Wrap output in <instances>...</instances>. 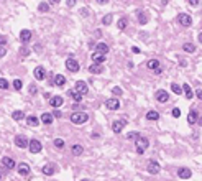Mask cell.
I'll return each mask as SVG.
<instances>
[{
    "instance_id": "cell-5",
    "label": "cell",
    "mask_w": 202,
    "mask_h": 181,
    "mask_svg": "<svg viewBox=\"0 0 202 181\" xmlns=\"http://www.w3.org/2000/svg\"><path fill=\"white\" fill-rule=\"evenodd\" d=\"M177 21H179L181 26H191L192 25V18H191V15H187V13H179L177 15Z\"/></svg>"
},
{
    "instance_id": "cell-46",
    "label": "cell",
    "mask_w": 202,
    "mask_h": 181,
    "mask_svg": "<svg viewBox=\"0 0 202 181\" xmlns=\"http://www.w3.org/2000/svg\"><path fill=\"white\" fill-rule=\"evenodd\" d=\"M5 54H7V48H5V46H0V58H4Z\"/></svg>"
},
{
    "instance_id": "cell-22",
    "label": "cell",
    "mask_w": 202,
    "mask_h": 181,
    "mask_svg": "<svg viewBox=\"0 0 202 181\" xmlns=\"http://www.w3.org/2000/svg\"><path fill=\"white\" fill-rule=\"evenodd\" d=\"M43 173L48 174V176H51V174L56 173V166H54L53 163H46L44 166H43Z\"/></svg>"
},
{
    "instance_id": "cell-40",
    "label": "cell",
    "mask_w": 202,
    "mask_h": 181,
    "mask_svg": "<svg viewBox=\"0 0 202 181\" xmlns=\"http://www.w3.org/2000/svg\"><path fill=\"white\" fill-rule=\"evenodd\" d=\"M0 89H8V81L4 78H0Z\"/></svg>"
},
{
    "instance_id": "cell-17",
    "label": "cell",
    "mask_w": 202,
    "mask_h": 181,
    "mask_svg": "<svg viewBox=\"0 0 202 181\" xmlns=\"http://www.w3.org/2000/svg\"><path fill=\"white\" fill-rule=\"evenodd\" d=\"M53 114H50V112H44V114L41 115V119H39V122H41V124H44V125H51L53 124Z\"/></svg>"
},
{
    "instance_id": "cell-49",
    "label": "cell",
    "mask_w": 202,
    "mask_h": 181,
    "mask_svg": "<svg viewBox=\"0 0 202 181\" xmlns=\"http://www.w3.org/2000/svg\"><path fill=\"white\" fill-rule=\"evenodd\" d=\"M66 4H67V7H74V5H76V0H67Z\"/></svg>"
},
{
    "instance_id": "cell-8",
    "label": "cell",
    "mask_w": 202,
    "mask_h": 181,
    "mask_svg": "<svg viewBox=\"0 0 202 181\" xmlns=\"http://www.w3.org/2000/svg\"><path fill=\"white\" fill-rule=\"evenodd\" d=\"M105 107L110 110H118L120 109V100L117 97H112V99H107L105 100Z\"/></svg>"
},
{
    "instance_id": "cell-54",
    "label": "cell",
    "mask_w": 202,
    "mask_h": 181,
    "mask_svg": "<svg viewBox=\"0 0 202 181\" xmlns=\"http://www.w3.org/2000/svg\"><path fill=\"white\" fill-rule=\"evenodd\" d=\"M51 2H53V4H59V0H51Z\"/></svg>"
},
{
    "instance_id": "cell-53",
    "label": "cell",
    "mask_w": 202,
    "mask_h": 181,
    "mask_svg": "<svg viewBox=\"0 0 202 181\" xmlns=\"http://www.w3.org/2000/svg\"><path fill=\"white\" fill-rule=\"evenodd\" d=\"M195 96H197V97H199V99H201V97H202V92H201V89H199L197 92H195Z\"/></svg>"
},
{
    "instance_id": "cell-37",
    "label": "cell",
    "mask_w": 202,
    "mask_h": 181,
    "mask_svg": "<svg viewBox=\"0 0 202 181\" xmlns=\"http://www.w3.org/2000/svg\"><path fill=\"white\" fill-rule=\"evenodd\" d=\"M21 87H23V82H21L20 79H15L13 81V89L15 91H21Z\"/></svg>"
},
{
    "instance_id": "cell-50",
    "label": "cell",
    "mask_w": 202,
    "mask_h": 181,
    "mask_svg": "<svg viewBox=\"0 0 202 181\" xmlns=\"http://www.w3.org/2000/svg\"><path fill=\"white\" fill-rule=\"evenodd\" d=\"M189 4H191L192 7H197V5H199V0H189Z\"/></svg>"
},
{
    "instance_id": "cell-11",
    "label": "cell",
    "mask_w": 202,
    "mask_h": 181,
    "mask_svg": "<svg viewBox=\"0 0 202 181\" xmlns=\"http://www.w3.org/2000/svg\"><path fill=\"white\" fill-rule=\"evenodd\" d=\"M15 145H17L18 148H26V147H28V140H26V137H23V135H17V137H15Z\"/></svg>"
},
{
    "instance_id": "cell-20",
    "label": "cell",
    "mask_w": 202,
    "mask_h": 181,
    "mask_svg": "<svg viewBox=\"0 0 202 181\" xmlns=\"http://www.w3.org/2000/svg\"><path fill=\"white\" fill-rule=\"evenodd\" d=\"M39 124H41V122H39V119L35 117V115H30V117H26V125H28V127L36 128Z\"/></svg>"
},
{
    "instance_id": "cell-39",
    "label": "cell",
    "mask_w": 202,
    "mask_h": 181,
    "mask_svg": "<svg viewBox=\"0 0 202 181\" xmlns=\"http://www.w3.org/2000/svg\"><path fill=\"white\" fill-rule=\"evenodd\" d=\"M102 23H104V25H110V23H112V13L105 15V17L102 18Z\"/></svg>"
},
{
    "instance_id": "cell-24",
    "label": "cell",
    "mask_w": 202,
    "mask_h": 181,
    "mask_svg": "<svg viewBox=\"0 0 202 181\" xmlns=\"http://www.w3.org/2000/svg\"><path fill=\"white\" fill-rule=\"evenodd\" d=\"M104 71V67L100 66V64H90V66H89V73H90V74H100V73Z\"/></svg>"
},
{
    "instance_id": "cell-55",
    "label": "cell",
    "mask_w": 202,
    "mask_h": 181,
    "mask_svg": "<svg viewBox=\"0 0 202 181\" xmlns=\"http://www.w3.org/2000/svg\"><path fill=\"white\" fill-rule=\"evenodd\" d=\"M0 180H2V173H0Z\"/></svg>"
},
{
    "instance_id": "cell-4",
    "label": "cell",
    "mask_w": 202,
    "mask_h": 181,
    "mask_svg": "<svg viewBox=\"0 0 202 181\" xmlns=\"http://www.w3.org/2000/svg\"><path fill=\"white\" fill-rule=\"evenodd\" d=\"M28 150H30V153H39L43 150L41 142H39V140H36V138H33L31 142H28Z\"/></svg>"
},
{
    "instance_id": "cell-28",
    "label": "cell",
    "mask_w": 202,
    "mask_h": 181,
    "mask_svg": "<svg viewBox=\"0 0 202 181\" xmlns=\"http://www.w3.org/2000/svg\"><path fill=\"white\" fill-rule=\"evenodd\" d=\"M182 92L186 94V97H187V99H192V97H194V92H192V89H191V86H189V84L182 86Z\"/></svg>"
},
{
    "instance_id": "cell-26",
    "label": "cell",
    "mask_w": 202,
    "mask_h": 181,
    "mask_svg": "<svg viewBox=\"0 0 202 181\" xmlns=\"http://www.w3.org/2000/svg\"><path fill=\"white\" fill-rule=\"evenodd\" d=\"M136 18H138L140 25H146V23H148V17H146V13H145L143 10L136 12Z\"/></svg>"
},
{
    "instance_id": "cell-1",
    "label": "cell",
    "mask_w": 202,
    "mask_h": 181,
    "mask_svg": "<svg viewBox=\"0 0 202 181\" xmlns=\"http://www.w3.org/2000/svg\"><path fill=\"white\" fill-rule=\"evenodd\" d=\"M135 147H136V153L138 155H143V153L146 152V148L149 147V140L146 138V137H136L135 138Z\"/></svg>"
},
{
    "instance_id": "cell-42",
    "label": "cell",
    "mask_w": 202,
    "mask_h": 181,
    "mask_svg": "<svg viewBox=\"0 0 202 181\" xmlns=\"http://www.w3.org/2000/svg\"><path fill=\"white\" fill-rule=\"evenodd\" d=\"M53 117H54V119H61V117H63V112H61L59 109H54V112H53Z\"/></svg>"
},
{
    "instance_id": "cell-18",
    "label": "cell",
    "mask_w": 202,
    "mask_h": 181,
    "mask_svg": "<svg viewBox=\"0 0 202 181\" xmlns=\"http://www.w3.org/2000/svg\"><path fill=\"white\" fill-rule=\"evenodd\" d=\"M44 76H46L44 67H41V66L35 67V79H36V81H43V79H44Z\"/></svg>"
},
{
    "instance_id": "cell-36",
    "label": "cell",
    "mask_w": 202,
    "mask_h": 181,
    "mask_svg": "<svg viewBox=\"0 0 202 181\" xmlns=\"http://www.w3.org/2000/svg\"><path fill=\"white\" fill-rule=\"evenodd\" d=\"M171 89H173L174 94H182V87H181V86H177L176 82H173V84H171Z\"/></svg>"
},
{
    "instance_id": "cell-43",
    "label": "cell",
    "mask_w": 202,
    "mask_h": 181,
    "mask_svg": "<svg viewBox=\"0 0 202 181\" xmlns=\"http://www.w3.org/2000/svg\"><path fill=\"white\" fill-rule=\"evenodd\" d=\"M171 114H173V117L179 119V117H181V110H179V109H173V112H171Z\"/></svg>"
},
{
    "instance_id": "cell-29",
    "label": "cell",
    "mask_w": 202,
    "mask_h": 181,
    "mask_svg": "<svg viewBox=\"0 0 202 181\" xmlns=\"http://www.w3.org/2000/svg\"><path fill=\"white\" fill-rule=\"evenodd\" d=\"M160 119V114L156 112V110H149L146 112V120H158Z\"/></svg>"
},
{
    "instance_id": "cell-44",
    "label": "cell",
    "mask_w": 202,
    "mask_h": 181,
    "mask_svg": "<svg viewBox=\"0 0 202 181\" xmlns=\"http://www.w3.org/2000/svg\"><path fill=\"white\" fill-rule=\"evenodd\" d=\"M136 137H138V133H136V132H130V133L127 135L128 140H133V138H136Z\"/></svg>"
},
{
    "instance_id": "cell-19",
    "label": "cell",
    "mask_w": 202,
    "mask_h": 181,
    "mask_svg": "<svg viewBox=\"0 0 202 181\" xmlns=\"http://www.w3.org/2000/svg\"><path fill=\"white\" fill-rule=\"evenodd\" d=\"M96 53L97 54H107L109 53V45H105V43H97L96 45Z\"/></svg>"
},
{
    "instance_id": "cell-25",
    "label": "cell",
    "mask_w": 202,
    "mask_h": 181,
    "mask_svg": "<svg viewBox=\"0 0 202 181\" xmlns=\"http://www.w3.org/2000/svg\"><path fill=\"white\" fill-rule=\"evenodd\" d=\"M12 119H13V120H25V112H23V110H13V112H12Z\"/></svg>"
},
{
    "instance_id": "cell-41",
    "label": "cell",
    "mask_w": 202,
    "mask_h": 181,
    "mask_svg": "<svg viewBox=\"0 0 202 181\" xmlns=\"http://www.w3.org/2000/svg\"><path fill=\"white\" fill-rule=\"evenodd\" d=\"M112 94H115V96H122V94H123V91H122L118 86H115V87L112 89Z\"/></svg>"
},
{
    "instance_id": "cell-56",
    "label": "cell",
    "mask_w": 202,
    "mask_h": 181,
    "mask_svg": "<svg viewBox=\"0 0 202 181\" xmlns=\"http://www.w3.org/2000/svg\"><path fill=\"white\" fill-rule=\"evenodd\" d=\"M82 181H87V180H82Z\"/></svg>"
},
{
    "instance_id": "cell-10",
    "label": "cell",
    "mask_w": 202,
    "mask_h": 181,
    "mask_svg": "<svg viewBox=\"0 0 202 181\" xmlns=\"http://www.w3.org/2000/svg\"><path fill=\"white\" fill-rule=\"evenodd\" d=\"M74 91L84 96V94L89 92V87H87V84H85L84 81H77V82H76V86H74Z\"/></svg>"
},
{
    "instance_id": "cell-32",
    "label": "cell",
    "mask_w": 202,
    "mask_h": 181,
    "mask_svg": "<svg viewBox=\"0 0 202 181\" xmlns=\"http://www.w3.org/2000/svg\"><path fill=\"white\" fill-rule=\"evenodd\" d=\"M92 59H94V63L96 64H100V63H104L105 61V54H92Z\"/></svg>"
},
{
    "instance_id": "cell-47",
    "label": "cell",
    "mask_w": 202,
    "mask_h": 181,
    "mask_svg": "<svg viewBox=\"0 0 202 181\" xmlns=\"http://www.w3.org/2000/svg\"><path fill=\"white\" fill-rule=\"evenodd\" d=\"M5 43H7V36H4V35H0V46H4Z\"/></svg>"
},
{
    "instance_id": "cell-30",
    "label": "cell",
    "mask_w": 202,
    "mask_h": 181,
    "mask_svg": "<svg viewBox=\"0 0 202 181\" xmlns=\"http://www.w3.org/2000/svg\"><path fill=\"white\" fill-rule=\"evenodd\" d=\"M67 94H69V96H71L76 102H82V99H84V96H82V94H79V92H76V91H69Z\"/></svg>"
},
{
    "instance_id": "cell-27",
    "label": "cell",
    "mask_w": 202,
    "mask_h": 181,
    "mask_svg": "<svg viewBox=\"0 0 202 181\" xmlns=\"http://www.w3.org/2000/svg\"><path fill=\"white\" fill-rule=\"evenodd\" d=\"M54 84L59 86V87H63V86L66 84V78H64L63 74H56L54 76Z\"/></svg>"
},
{
    "instance_id": "cell-23",
    "label": "cell",
    "mask_w": 202,
    "mask_h": 181,
    "mask_svg": "<svg viewBox=\"0 0 202 181\" xmlns=\"http://www.w3.org/2000/svg\"><path fill=\"white\" fill-rule=\"evenodd\" d=\"M197 120H199V114H197V110L192 109L191 112H189V115H187V122H189V125H194Z\"/></svg>"
},
{
    "instance_id": "cell-15",
    "label": "cell",
    "mask_w": 202,
    "mask_h": 181,
    "mask_svg": "<svg viewBox=\"0 0 202 181\" xmlns=\"http://www.w3.org/2000/svg\"><path fill=\"white\" fill-rule=\"evenodd\" d=\"M17 171H18L20 176H28V174H30V166L26 163H20L17 166Z\"/></svg>"
},
{
    "instance_id": "cell-6",
    "label": "cell",
    "mask_w": 202,
    "mask_h": 181,
    "mask_svg": "<svg viewBox=\"0 0 202 181\" xmlns=\"http://www.w3.org/2000/svg\"><path fill=\"white\" fill-rule=\"evenodd\" d=\"M125 125H127V120H125V119L114 120V122H112V130H114V133H120V132L123 130Z\"/></svg>"
},
{
    "instance_id": "cell-13",
    "label": "cell",
    "mask_w": 202,
    "mask_h": 181,
    "mask_svg": "<svg viewBox=\"0 0 202 181\" xmlns=\"http://www.w3.org/2000/svg\"><path fill=\"white\" fill-rule=\"evenodd\" d=\"M177 176L179 178H182V180H187V178H191L192 176V171H191V168H179L177 170Z\"/></svg>"
},
{
    "instance_id": "cell-3",
    "label": "cell",
    "mask_w": 202,
    "mask_h": 181,
    "mask_svg": "<svg viewBox=\"0 0 202 181\" xmlns=\"http://www.w3.org/2000/svg\"><path fill=\"white\" fill-rule=\"evenodd\" d=\"M66 69L71 73H77L79 69H81V66H79V63L74 59V58H67L66 59Z\"/></svg>"
},
{
    "instance_id": "cell-2",
    "label": "cell",
    "mask_w": 202,
    "mask_h": 181,
    "mask_svg": "<svg viewBox=\"0 0 202 181\" xmlns=\"http://www.w3.org/2000/svg\"><path fill=\"white\" fill-rule=\"evenodd\" d=\"M89 120V115L85 112H72L71 114V122L74 125H82Z\"/></svg>"
},
{
    "instance_id": "cell-38",
    "label": "cell",
    "mask_w": 202,
    "mask_h": 181,
    "mask_svg": "<svg viewBox=\"0 0 202 181\" xmlns=\"http://www.w3.org/2000/svg\"><path fill=\"white\" fill-rule=\"evenodd\" d=\"M53 143H54V147H56V148H59V150L64 147V140L63 138H54Z\"/></svg>"
},
{
    "instance_id": "cell-34",
    "label": "cell",
    "mask_w": 202,
    "mask_h": 181,
    "mask_svg": "<svg viewBox=\"0 0 202 181\" xmlns=\"http://www.w3.org/2000/svg\"><path fill=\"white\" fill-rule=\"evenodd\" d=\"M38 10L41 12V13H46V12H50V4H46V2H41V4L38 5Z\"/></svg>"
},
{
    "instance_id": "cell-7",
    "label": "cell",
    "mask_w": 202,
    "mask_h": 181,
    "mask_svg": "<svg viewBox=\"0 0 202 181\" xmlns=\"http://www.w3.org/2000/svg\"><path fill=\"white\" fill-rule=\"evenodd\" d=\"M155 97H156V100H158V102H161V104H164V102H168V100H169V94H168V91H164V89L156 91Z\"/></svg>"
},
{
    "instance_id": "cell-33",
    "label": "cell",
    "mask_w": 202,
    "mask_h": 181,
    "mask_svg": "<svg viewBox=\"0 0 202 181\" xmlns=\"http://www.w3.org/2000/svg\"><path fill=\"white\" fill-rule=\"evenodd\" d=\"M182 50H184L186 53H194L195 46L192 45V43H184V45H182Z\"/></svg>"
},
{
    "instance_id": "cell-45",
    "label": "cell",
    "mask_w": 202,
    "mask_h": 181,
    "mask_svg": "<svg viewBox=\"0 0 202 181\" xmlns=\"http://www.w3.org/2000/svg\"><path fill=\"white\" fill-rule=\"evenodd\" d=\"M20 53L23 54V56H28V54H30V50H28V48H26V46H23V48H21V50H20Z\"/></svg>"
},
{
    "instance_id": "cell-51",
    "label": "cell",
    "mask_w": 202,
    "mask_h": 181,
    "mask_svg": "<svg viewBox=\"0 0 202 181\" xmlns=\"http://www.w3.org/2000/svg\"><path fill=\"white\" fill-rule=\"evenodd\" d=\"M131 51H133V53H140V48L138 46H133V48H131Z\"/></svg>"
},
{
    "instance_id": "cell-48",
    "label": "cell",
    "mask_w": 202,
    "mask_h": 181,
    "mask_svg": "<svg viewBox=\"0 0 202 181\" xmlns=\"http://www.w3.org/2000/svg\"><path fill=\"white\" fill-rule=\"evenodd\" d=\"M35 92H38V87H36V86H30V94H35Z\"/></svg>"
},
{
    "instance_id": "cell-14",
    "label": "cell",
    "mask_w": 202,
    "mask_h": 181,
    "mask_svg": "<svg viewBox=\"0 0 202 181\" xmlns=\"http://www.w3.org/2000/svg\"><path fill=\"white\" fill-rule=\"evenodd\" d=\"M63 102H64V99H63L61 96L50 97V104H51V107H54V109H59V107L63 106Z\"/></svg>"
},
{
    "instance_id": "cell-16",
    "label": "cell",
    "mask_w": 202,
    "mask_h": 181,
    "mask_svg": "<svg viewBox=\"0 0 202 181\" xmlns=\"http://www.w3.org/2000/svg\"><path fill=\"white\" fill-rule=\"evenodd\" d=\"M2 165H4L7 170H13L15 168V160L10 158V156H4V158H2Z\"/></svg>"
},
{
    "instance_id": "cell-35",
    "label": "cell",
    "mask_w": 202,
    "mask_h": 181,
    "mask_svg": "<svg viewBox=\"0 0 202 181\" xmlns=\"http://www.w3.org/2000/svg\"><path fill=\"white\" fill-rule=\"evenodd\" d=\"M127 25H128V20H127V18H120V20H118V23H117V26H118L120 30H125V28H127Z\"/></svg>"
},
{
    "instance_id": "cell-52",
    "label": "cell",
    "mask_w": 202,
    "mask_h": 181,
    "mask_svg": "<svg viewBox=\"0 0 202 181\" xmlns=\"http://www.w3.org/2000/svg\"><path fill=\"white\" fill-rule=\"evenodd\" d=\"M99 4H102V5H105V4H109V0H97Z\"/></svg>"
},
{
    "instance_id": "cell-21",
    "label": "cell",
    "mask_w": 202,
    "mask_h": 181,
    "mask_svg": "<svg viewBox=\"0 0 202 181\" xmlns=\"http://www.w3.org/2000/svg\"><path fill=\"white\" fill-rule=\"evenodd\" d=\"M71 153H72L74 156H81L82 153H84V147H82L81 143H76V145L71 147Z\"/></svg>"
},
{
    "instance_id": "cell-12",
    "label": "cell",
    "mask_w": 202,
    "mask_h": 181,
    "mask_svg": "<svg viewBox=\"0 0 202 181\" xmlns=\"http://www.w3.org/2000/svg\"><path fill=\"white\" fill-rule=\"evenodd\" d=\"M31 32L30 30H21L20 32V41L23 43V45H26L28 41H31Z\"/></svg>"
},
{
    "instance_id": "cell-9",
    "label": "cell",
    "mask_w": 202,
    "mask_h": 181,
    "mask_svg": "<svg viewBox=\"0 0 202 181\" xmlns=\"http://www.w3.org/2000/svg\"><path fill=\"white\" fill-rule=\"evenodd\" d=\"M146 170H148V173H151V174H158L161 171V166L156 160H151L148 163V166H146Z\"/></svg>"
},
{
    "instance_id": "cell-31",
    "label": "cell",
    "mask_w": 202,
    "mask_h": 181,
    "mask_svg": "<svg viewBox=\"0 0 202 181\" xmlns=\"http://www.w3.org/2000/svg\"><path fill=\"white\" fill-rule=\"evenodd\" d=\"M146 66H148V69H153V71H155L156 67H160L161 64H160V61H158V59H149L148 63H146Z\"/></svg>"
}]
</instances>
